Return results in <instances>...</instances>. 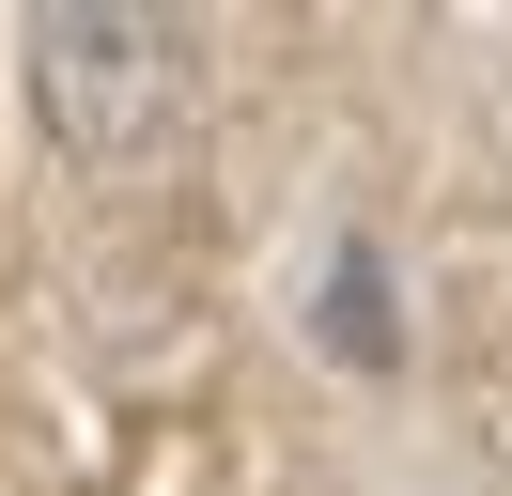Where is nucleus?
Wrapping results in <instances>:
<instances>
[{
    "label": "nucleus",
    "instance_id": "nucleus-1",
    "mask_svg": "<svg viewBox=\"0 0 512 496\" xmlns=\"http://www.w3.org/2000/svg\"><path fill=\"white\" fill-rule=\"evenodd\" d=\"M16 78H32L47 155L125 171L187 124V31L140 16V0H47V16H16Z\"/></svg>",
    "mask_w": 512,
    "mask_h": 496
},
{
    "label": "nucleus",
    "instance_id": "nucleus-2",
    "mask_svg": "<svg viewBox=\"0 0 512 496\" xmlns=\"http://www.w3.org/2000/svg\"><path fill=\"white\" fill-rule=\"evenodd\" d=\"M311 341H326V357H342V372H388V357H404V326H388V248H326V295H311Z\"/></svg>",
    "mask_w": 512,
    "mask_h": 496
}]
</instances>
